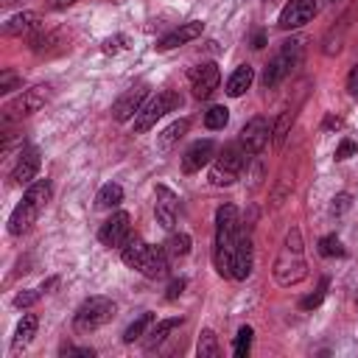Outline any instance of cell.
<instances>
[{
  "label": "cell",
  "instance_id": "obj_1",
  "mask_svg": "<svg viewBox=\"0 0 358 358\" xmlns=\"http://www.w3.org/2000/svg\"><path fill=\"white\" fill-rule=\"evenodd\" d=\"M241 232V215L235 204H221L215 210V241H213V260L221 277H232V252L235 238Z\"/></svg>",
  "mask_w": 358,
  "mask_h": 358
},
{
  "label": "cell",
  "instance_id": "obj_2",
  "mask_svg": "<svg viewBox=\"0 0 358 358\" xmlns=\"http://www.w3.org/2000/svg\"><path fill=\"white\" fill-rule=\"evenodd\" d=\"M308 277V260H305V243H302V232L294 227L288 229L282 249L274 260V280L282 288H291L296 282H302Z\"/></svg>",
  "mask_w": 358,
  "mask_h": 358
},
{
  "label": "cell",
  "instance_id": "obj_3",
  "mask_svg": "<svg viewBox=\"0 0 358 358\" xmlns=\"http://www.w3.org/2000/svg\"><path fill=\"white\" fill-rule=\"evenodd\" d=\"M246 159H249V154H246V148H243L241 143H229V145H224V151L213 159L210 182H213V185H218V187L232 185V182L241 176V171H243Z\"/></svg>",
  "mask_w": 358,
  "mask_h": 358
},
{
  "label": "cell",
  "instance_id": "obj_4",
  "mask_svg": "<svg viewBox=\"0 0 358 358\" xmlns=\"http://www.w3.org/2000/svg\"><path fill=\"white\" fill-rule=\"evenodd\" d=\"M53 95V87L50 84H36L25 92H20L14 101H8L3 106V126H11L17 120H22L25 115H34L36 109H42Z\"/></svg>",
  "mask_w": 358,
  "mask_h": 358
},
{
  "label": "cell",
  "instance_id": "obj_5",
  "mask_svg": "<svg viewBox=\"0 0 358 358\" xmlns=\"http://www.w3.org/2000/svg\"><path fill=\"white\" fill-rule=\"evenodd\" d=\"M182 106V95L179 92H173V90H159L157 95H151L145 103H143V109L134 115V131L137 134H145L159 117H165L168 112H173V109H179Z\"/></svg>",
  "mask_w": 358,
  "mask_h": 358
},
{
  "label": "cell",
  "instance_id": "obj_6",
  "mask_svg": "<svg viewBox=\"0 0 358 358\" xmlns=\"http://www.w3.org/2000/svg\"><path fill=\"white\" fill-rule=\"evenodd\" d=\"M115 316V302L109 296H90L78 305L76 316H73V330L76 333H92L101 324H106Z\"/></svg>",
  "mask_w": 358,
  "mask_h": 358
},
{
  "label": "cell",
  "instance_id": "obj_7",
  "mask_svg": "<svg viewBox=\"0 0 358 358\" xmlns=\"http://www.w3.org/2000/svg\"><path fill=\"white\" fill-rule=\"evenodd\" d=\"M98 238H101L103 246H115V249H120V246L131 238V218H129V213H123V210L112 213V215L101 224Z\"/></svg>",
  "mask_w": 358,
  "mask_h": 358
},
{
  "label": "cell",
  "instance_id": "obj_8",
  "mask_svg": "<svg viewBox=\"0 0 358 358\" xmlns=\"http://www.w3.org/2000/svg\"><path fill=\"white\" fill-rule=\"evenodd\" d=\"M316 0H288L285 6H282V11H280V20H277V25L282 28V31H294V28H302V25H308L313 17H316Z\"/></svg>",
  "mask_w": 358,
  "mask_h": 358
},
{
  "label": "cell",
  "instance_id": "obj_9",
  "mask_svg": "<svg viewBox=\"0 0 358 358\" xmlns=\"http://www.w3.org/2000/svg\"><path fill=\"white\" fill-rule=\"evenodd\" d=\"M268 137H271L268 120H266L263 115H255L252 120H246V123H243V129H241V137H238V143H241V145L246 148V154L252 157V154H260V151L266 148Z\"/></svg>",
  "mask_w": 358,
  "mask_h": 358
},
{
  "label": "cell",
  "instance_id": "obj_10",
  "mask_svg": "<svg viewBox=\"0 0 358 358\" xmlns=\"http://www.w3.org/2000/svg\"><path fill=\"white\" fill-rule=\"evenodd\" d=\"M145 98H148V87L145 84H137V87H131V90H126L115 103H112V117L117 120V123H126V120H131L140 109H143V103H145Z\"/></svg>",
  "mask_w": 358,
  "mask_h": 358
},
{
  "label": "cell",
  "instance_id": "obj_11",
  "mask_svg": "<svg viewBox=\"0 0 358 358\" xmlns=\"http://www.w3.org/2000/svg\"><path fill=\"white\" fill-rule=\"evenodd\" d=\"M187 78H190V90H193L196 98H210V95L218 90L221 73H218V67H215L213 62H204V64L193 67V70L187 73Z\"/></svg>",
  "mask_w": 358,
  "mask_h": 358
},
{
  "label": "cell",
  "instance_id": "obj_12",
  "mask_svg": "<svg viewBox=\"0 0 358 358\" xmlns=\"http://www.w3.org/2000/svg\"><path fill=\"white\" fill-rule=\"evenodd\" d=\"M252 263H255L252 235L241 229L238 238H235V252H232V280H246L252 274Z\"/></svg>",
  "mask_w": 358,
  "mask_h": 358
},
{
  "label": "cell",
  "instance_id": "obj_13",
  "mask_svg": "<svg viewBox=\"0 0 358 358\" xmlns=\"http://www.w3.org/2000/svg\"><path fill=\"white\" fill-rule=\"evenodd\" d=\"M154 196H157V201H154V215H157V224L162 227V229H173V224H176V193L171 190V187H165V185H157V190H154Z\"/></svg>",
  "mask_w": 358,
  "mask_h": 358
},
{
  "label": "cell",
  "instance_id": "obj_14",
  "mask_svg": "<svg viewBox=\"0 0 358 358\" xmlns=\"http://www.w3.org/2000/svg\"><path fill=\"white\" fill-rule=\"evenodd\" d=\"M201 31H204V22H199V20H190V22H182L179 28H173L171 34H165L154 48L157 50H173V48H179V45H187V42H193L196 36H201Z\"/></svg>",
  "mask_w": 358,
  "mask_h": 358
},
{
  "label": "cell",
  "instance_id": "obj_15",
  "mask_svg": "<svg viewBox=\"0 0 358 358\" xmlns=\"http://www.w3.org/2000/svg\"><path fill=\"white\" fill-rule=\"evenodd\" d=\"M215 157V143L213 140H196L185 154H182V171L185 173H196L201 171L207 162H213Z\"/></svg>",
  "mask_w": 358,
  "mask_h": 358
},
{
  "label": "cell",
  "instance_id": "obj_16",
  "mask_svg": "<svg viewBox=\"0 0 358 358\" xmlns=\"http://www.w3.org/2000/svg\"><path fill=\"white\" fill-rule=\"evenodd\" d=\"M134 271H140V274L148 277V280L162 277V274L168 271V252H165V246H148Z\"/></svg>",
  "mask_w": 358,
  "mask_h": 358
},
{
  "label": "cell",
  "instance_id": "obj_17",
  "mask_svg": "<svg viewBox=\"0 0 358 358\" xmlns=\"http://www.w3.org/2000/svg\"><path fill=\"white\" fill-rule=\"evenodd\" d=\"M36 31H42V22H39L36 11H20V14H14L11 20L3 22L6 36H28V34H36Z\"/></svg>",
  "mask_w": 358,
  "mask_h": 358
},
{
  "label": "cell",
  "instance_id": "obj_18",
  "mask_svg": "<svg viewBox=\"0 0 358 358\" xmlns=\"http://www.w3.org/2000/svg\"><path fill=\"white\" fill-rule=\"evenodd\" d=\"M36 215H39V207L22 196V201L14 207V213H11V218H8V232H11V235H25V232L31 229V224L36 221Z\"/></svg>",
  "mask_w": 358,
  "mask_h": 358
},
{
  "label": "cell",
  "instance_id": "obj_19",
  "mask_svg": "<svg viewBox=\"0 0 358 358\" xmlns=\"http://www.w3.org/2000/svg\"><path fill=\"white\" fill-rule=\"evenodd\" d=\"M36 173H39V151L36 148H28V151H22V157H20V162H17V168H14V173H11V179L17 182V185H31L34 179H36Z\"/></svg>",
  "mask_w": 358,
  "mask_h": 358
},
{
  "label": "cell",
  "instance_id": "obj_20",
  "mask_svg": "<svg viewBox=\"0 0 358 358\" xmlns=\"http://www.w3.org/2000/svg\"><path fill=\"white\" fill-rule=\"evenodd\" d=\"M291 70H294V64H291L282 53H277V56L266 64V70H263V87H266V90H274Z\"/></svg>",
  "mask_w": 358,
  "mask_h": 358
},
{
  "label": "cell",
  "instance_id": "obj_21",
  "mask_svg": "<svg viewBox=\"0 0 358 358\" xmlns=\"http://www.w3.org/2000/svg\"><path fill=\"white\" fill-rule=\"evenodd\" d=\"M36 327H39V319H36L34 313H25V316L17 322V330H14V338H11V350L17 352V350L28 347V344L34 341V336H36Z\"/></svg>",
  "mask_w": 358,
  "mask_h": 358
},
{
  "label": "cell",
  "instance_id": "obj_22",
  "mask_svg": "<svg viewBox=\"0 0 358 358\" xmlns=\"http://www.w3.org/2000/svg\"><path fill=\"white\" fill-rule=\"evenodd\" d=\"M176 327H182V319H179V316H171V319H162V322L151 324V327H148V333H145V336H148V338H145V350L151 352L154 347H159V344H162V341H165Z\"/></svg>",
  "mask_w": 358,
  "mask_h": 358
},
{
  "label": "cell",
  "instance_id": "obj_23",
  "mask_svg": "<svg viewBox=\"0 0 358 358\" xmlns=\"http://www.w3.org/2000/svg\"><path fill=\"white\" fill-rule=\"evenodd\" d=\"M252 81H255V70H252L249 64L235 67V70H232V76L227 78V95H232V98L243 95V92L252 87Z\"/></svg>",
  "mask_w": 358,
  "mask_h": 358
},
{
  "label": "cell",
  "instance_id": "obj_24",
  "mask_svg": "<svg viewBox=\"0 0 358 358\" xmlns=\"http://www.w3.org/2000/svg\"><path fill=\"white\" fill-rule=\"evenodd\" d=\"M187 129H190V120H187V117L173 120L168 129H162V131L157 134V148H159V151H168L173 143H179V140L187 134Z\"/></svg>",
  "mask_w": 358,
  "mask_h": 358
},
{
  "label": "cell",
  "instance_id": "obj_25",
  "mask_svg": "<svg viewBox=\"0 0 358 358\" xmlns=\"http://www.w3.org/2000/svg\"><path fill=\"white\" fill-rule=\"evenodd\" d=\"M120 201H123V187L115 185V182L103 185V187L98 190V196H95V207H101V210H112V207H117Z\"/></svg>",
  "mask_w": 358,
  "mask_h": 358
},
{
  "label": "cell",
  "instance_id": "obj_26",
  "mask_svg": "<svg viewBox=\"0 0 358 358\" xmlns=\"http://www.w3.org/2000/svg\"><path fill=\"white\" fill-rule=\"evenodd\" d=\"M294 117H296L294 109H285V112L277 117V123H274V129H271L274 148H282V143H285V137H288V131H291V126H294Z\"/></svg>",
  "mask_w": 358,
  "mask_h": 358
},
{
  "label": "cell",
  "instance_id": "obj_27",
  "mask_svg": "<svg viewBox=\"0 0 358 358\" xmlns=\"http://www.w3.org/2000/svg\"><path fill=\"white\" fill-rule=\"evenodd\" d=\"M151 324H154V313H148V310H145V313H140V316H137V319H134V322L126 327L123 341H126V344H134L140 336H145V330H148Z\"/></svg>",
  "mask_w": 358,
  "mask_h": 358
},
{
  "label": "cell",
  "instance_id": "obj_28",
  "mask_svg": "<svg viewBox=\"0 0 358 358\" xmlns=\"http://www.w3.org/2000/svg\"><path fill=\"white\" fill-rule=\"evenodd\" d=\"M196 352H199V358H218V355H221V350H218V336H215L210 327L199 333Z\"/></svg>",
  "mask_w": 358,
  "mask_h": 358
},
{
  "label": "cell",
  "instance_id": "obj_29",
  "mask_svg": "<svg viewBox=\"0 0 358 358\" xmlns=\"http://www.w3.org/2000/svg\"><path fill=\"white\" fill-rule=\"evenodd\" d=\"M28 201H34L39 210L48 204V199H50V182L48 179H39V182H31L28 187H25V193H22Z\"/></svg>",
  "mask_w": 358,
  "mask_h": 358
},
{
  "label": "cell",
  "instance_id": "obj_30",
  "mask_svg": "<svg viewBox=\"0 0 358 358\" xmlns=\"http://www.w3.org/2000/svg\"><path fill=\"white\" fill-rule=\"evenodd\" d=\"M165 252H168L171 257H185V255L190 252V235H187V232H173V235L168 238V243H165Z\"/></svg>",
  "mask_w": 358,
  "mask_h": 358
},
{
  "label": "cell",
  "instance_id": "obj_31",
  "mask_svg": "<svg viewBox=\"0 0 358 358\" xmlns=\"http://www.w3.org/2000/svg\"><path fill=\"white\" fill-rule=\"evenodd\" d=\"M252 338H255V330H252L249 324H243V327L238 330V336H235L232 352H235L238 358H246V355H249V350H252Z\"/></svg>",
  "mask_w": 358,
  "mask_h": 358
},
{
  "label": "cell",
  "instance_id": "obj_32",
  "mask_svg": "<svg viewBox=\"0 0 358 358\" xmlns=\"http://www.w3.org/2000/svg\"><path fill=\"white\" fill-rule=\"evenodd\" d=\"M227 120H229V109L227 106H210L207 112H204V126L207 129H224L227 126Z\"/></svg>",
  "mask_w": 358,
  "mask_h": 358
},
{
  "label": "cell",
  "instance_id": "obj_33",
  "mask_svg": "<svg viewBox=\"0 0 358 358\" xmlns=\"http://www.w3.org/2000/svg\"><path fill=\"white\" fill-rule=\"evenodd\" d=\"M319 255L322 257H344V246H341L338 235H324L319 241Z\"/></svg>",
  "mask_w": 358,
  "mask_h": 358
},
{
  "label": "cell",
  "instance_id": "obj_34",
  "mask_svg": "<svg viewBox=\"0 0 358 358\" xmlns=\"http://www.w3.org/2000/svg\"><path fill=\"white\" fill-rule=\"evenodd\" d=\"M327 285H330V282H327V277H322V280H319L316 294L305 296V299L299 302V308H302V310H313V308H319V305H322V299H324V294H327Z\"/></svg>",
  "mask_w": 358,
  "mask_h": 358
},
{
  "label": "cell",
  "instance_id": "obj_35",
  "mask_svg": "<svg viewBox=\"0 0 358 358\" xmlns=\"http://www.w3.org/2000/svg\"><path fill=\"white\" fill-rule=\"evenodd\" d=\"M17 87H22V76H17L14 70H3V73H0V92L8 95V92H14Z\"/></svg>",
  "mask_w": 358,
  "mask_h": 358
},
{
  "label": "cell",
  "instance_id": "obj_36",
  "mask_svg": "<svg viewBox=\"0 0 358 358\" xmlns=\"http://www.w3.org/2000/svg\"><path fill=\"white\" fill-rule=\"evenodd\" d=\"M123 48H126V36H123V34L109 36V39H103V42H101V50H103L106 56H115V53H120Z\"/></svg>",
  "mask_w": 358,
  "mask_h": 358
},
{
  "label": "cell",
  "instance_id": "obj_37",
  "mask_svg": "<svg viewBox=\"0 0 358 358\" xmlns=\"http://www.w3.org/2000/svg\"><path fill=\"white\" fill-rule=\"evenodd\" d=\"M350 204H352V196H350V193H338V196H333L330 213H333V215H341V213L350 210Z\"/></svg>",
  "mask_w": 358,
  "mask_h": 358
},
{
  "label": "cell",
  "instance_id": "obj_38",
  "mask_svg": "<svg viewBox=\"0 0 358 358\" xmlns=\"http://www.w3.org/2000/svg\"><path fill=\"white\" fill-rule=\"evenodd\" d=\"M36 299H39V291L28 288V291H20V294L14 296V305H17V308H31Z\"/></svg>",
  "mask_w": 358,
  "mask_h": 358
},
{
  "label": "cell",
  "instance_id": "obj_39",
  "mask_svg": "<svg viewBox=\"0 0 358 358\" xmlns=\"http://www.w3.org/2000/svg\"><path fill=\"white\" fill-rule=\"evenodd\" d=\"M185 285H187V282H185L182 277H176V280H171V285H168V294H165V299H168V302H173V299H179V296H182V291H185Z\"/></svg>",
  "mask_w": 358,
  "mask_h": 358
},
{
  "label": "cell",
  "instance_id": "obj_40",
  "mask_svg": "<svg viewBox=\"0 0 358 358\" xmlns=\"http://www.w3.org/2000/svg\"><path fill=\"white\" fill-rule=\"evenodd\" d=\"M355 154V143L352 140H341L338 148H336V159H350Z\"/></svg>",
  "mask_w": 358,
  "mask_h": 358
},
{
  "label": "cell",
  "instance_id": "obj_41",
  "mask_svg": "<svg viewBox=\"0 0 358 358\" xmlns=\"http://www.w3.org/2000/svg\"><path fill=\"white\" fill-rule=\"evenodd\" d=\"M62 355H84V358H92L95 352L90 347H70L67 344V347H62Z\"/></svg>",
  "mask_w": 358,
  "mask_h": 358
},
{
  "label": "cell",
  "instance_id": "obj_42",
  "mask_svg": "<svg viewBox=\"0 0 358 358\" xmlns=\"http://www.w3.org/2000/svg\"><path fill=\"white\" fill-rule=\"evenodd\" d=\"M347 92L358 98V64H355V67L350 70V76H347Z\"/></svg>",
  "mask_w": 358,
  "mask_h": 358
},
{
  "label": "cell",
  "instance_id": "obj_43",
  "mask_svg": "<svg viewBox=\"0 0 358 358\" xmlns=\"http://www.w3.org/2000/svg\"><path fill=\"white\" fill-rule=\"evenodd\" d=\"M78 0H45V6L50 8V11H64V8H70V6H76Z\"/></svg>",
  "mask_w": 358,
  "mask_h": 358
},
{
  "label": "cell",
  "instance_id": "obj_44",
  "mask_svg": "<svg viewBox=\"0 0 358 358\" xmlns=\"http://www.w3.org/2000/svg\"><path fill=\"white\" fill-rule=\"evenodd\" d=\"M341 126H344V120H341L338 115H327V117H324V126H322V129H324V131H330V129H341Z\"/></svg>",
  "mask_w": 358,
  "mask_h": 358
},
{
  "label": "cell",
  "instance_id": "obj_45",
  "mask_svg": "<svg viewBox=\"0 0 358 358\" xmlns=\"http://www.w3.org/2000/svg\"><path fill=\"white\" fill-rule=\"evenodd\" d=\"M263 45H266V36H263V34H255V39H252V48H257V50H260Z\"/></svg>",
  "mask_w": 358,
  "mask_h": 358
},
{
  "label": "cell",
  "instance_id": "obj_46",
  "mask_svg": "<svg viewBox=\"0 0 358 358\" xmlns=\"http://www.w3.org/2000/svg\"><path fill=\"white\" fill-rule=\"evenodd\" d=\"M268 3H271V0H268Z\"/></svg>",
  "mask_w": 358,
  "mask_h": 358
}]
</instances>
